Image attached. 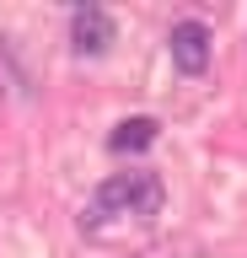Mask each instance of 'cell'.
<instances>
[{"label": "cell", "instance_id": "obj_1", "mask_svg": "<svg viewBox=\"0 0 247 258\" xmlns=\"http://www.w3.org/2000/svg\"><path fill=\"white\" fill-rule=\"evenodd\" d=\"M161 199H167V188H161V177H156V172H113L97 194H92L81 226H86V231H97V226H108L113 215H156Z\"/></svg>", "mask_w": 247, "mask_h": 258}, {"label": "cell", "instance_id": "obj_2", "mask_svg": "<svg viewBox=\"0 0 247 258\" xmlns=\"http://www.w3.org/2000/svg\"><path fill=\"white\" fill-rule=\"evenodd\" d=\"M113 11H102V6H75V16H70V48L75 54H86V59H97V54H108L113 48Z\"/></svg>", "mask_w": 247, "mask_h": 258}, {"label": "cell", "instance_id": "obj_3", "mask_svg": "<svg viewBox=\"0 0 247 258\" xmlns=\"http://www.w3.org/2000/svg\"><path fill=\"white\" fill-rule=\"evenodd\" d=\"M172 59L183 76H204L210 70V27L204 22H178L172 27Z\"/></svg>", "mask_w": 247, "mask_h": 258}, {"label": "cell", "instance_id": "obj_4", "mask_svg": "<svg viewBox=\"0 0 247 258\" xmlns=\"http://www.w3.org/2000/svg\"><path fill=\"white\" fill-rule=\"evenodd\" d=\"M150 140H156V118H124V124L108 135V151L129 156V151H145Z\"/></svg>", "mask_w": 247, "mask_h": 258}]
</instances>
